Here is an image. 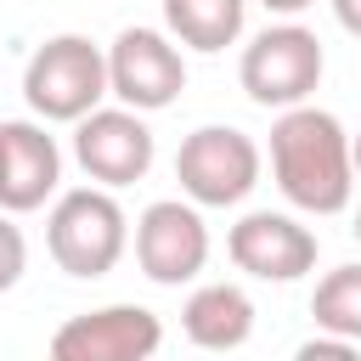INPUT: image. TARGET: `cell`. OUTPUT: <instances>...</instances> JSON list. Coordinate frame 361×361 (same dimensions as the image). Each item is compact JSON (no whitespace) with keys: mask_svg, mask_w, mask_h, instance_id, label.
Returning <instances> with one entry per match:
<instances>
[{"mask_svg":"<svg viewBox=\"0 0 361 361\" xmlns=\"http://www.w3.org/2000/svg\"><path fill=\"white\" fill-rule=\"evenodd\" d=\"M271 180L305 214H344L355 197L350 130L327 107H288L271 124Z\"/></svg>","mask_w":361,"mask_h":361,"instance_id":"6da1fadb","label":"cell"},{"mask_svg":"<svg viewBox=\"0 0 361 361\" xmlns=\"http://www.w3.org/2000/svg\"><path fill=\"white\" fill-rule=\"evenodd\" d=\"M107 90V51L85 34H51L45 45H34L28 68H23V102L34 107V118L45 124H79L102 107Z\"/></svg>","mask_w":361,"mask_h":361,"instance_id":"7a4b0ae2","label":"cell"},{"mask_svg":"<svg viewBox=\"0 0 361 361\" xmlns=\"http://www.w3.org/2000/svg\"><path fill=\"white\" fill-rule=\"evenodd\" d=\"M45 248L68 276L96 282L124 259L130 220H124V209H118V197L107 186H73V192H56V203H51Z\"/></svg>","mask_w":361,"mask_h":361,"instance_id":"3957f363","label":"cell"},{"mask_svg":"<svg viewBox=\"0 0 361 361\" xmlns=\"http://www.w3.org/2000/svg\"><path fill=\"white\" fill-rule=\"evenodd\" d=\"M322 73H327V51L305 23H271L237 56V79H243L248 102L254 107H276V113L305 107L316 96Z\"/></svg>","mask_w":361,"mask_h":361,"instance_id":"277c9868","label":"cell"},{"mask_svg":"<svg viewBox=\"0 0 361 361\" xmlns=\"http://www.w3.org/2000/svg\"><path fill=\"white\" fill-rule=\"evenodd\" d=\"M259 147L237 124H197L175 152V180L197 209H231L259 186Z\"/></svg>","mask_w":361,"mask_h":361,"instance_id":"5b68a950","label":"cell"},{"mask_svg":"<svg viewBox=\"0 0 361 361\" xmlns=\"http://www.w3.org/2000/svg\"><path fill=\"white\" fill-rule=\"evenodd\" d=\"M107 90L130 113H164L186 90V56L164 28H118L107 45Z\"/></svg>","mask_w":361,"mask_h":361,"instance_id":"8992f818","label":"cell"},{"mask_svg":"<svg viewBox=\"0 0 361 361\" xmlns=\"http://www.w3.org/2000/svg\"><path fill=\"white\" fill-rule=\"evenodd\" d=\"M164 344V322L147 305H102L79 310L51 333L45 361H152Z\"/></svg>","mask_w":361,"mask_h":361,"instance_id":"52a82bcc","label":"cell"},{"mask_svg":"<svg viewBox=\"0 0 361 361\" xmlns=\"http://www.w3.org/2000/svg\"><path fill=\"white\" fill-rule=\"evenodd\" d=\"M135 265L158 288L192 282L209 265V226H203L197 203H180V197L147 203L141 220H135Z\"/></svg>","mask_w":361,"mask_h":361,"instance_id":"ba28073f","label":"cell"},{"mask_svg":"<svg viewBox=\"0 0 361 361\" xmlns=\"http://www.w3.org/2000/svg\"><path fill=\"white\" fill-rule=\"evenodd\" d=\"M152 158H158V141H152L147 118L130 107H96L90 118L73 124V164L107 192L141 180L152 169Z\"/></svg>","mask_w":361,"mask_h":361,"instance_id":"9c48e42d","label":"cell"},{"mask_svg":"<svg viewBox=\"0 0 361 361\" xmlns=\"http://www.w3.org/2000/svg\"><path fill=\"white\" fill-rule=\"evenodd\" d=\"M226 254L254 282H299L305 271H316V231L282 209H248L226 231Z\"/></svg>","mask_w":361,"mask_h":361,"instance_id":"30bf717a","label":"cell"},{"mask_svg":"<svg viewBox=\"0 0 361 361\" xmlns=\"http://www.w3.org/2000/svg\"><path fill=\"white\" fill-rule=\"evenodd\" d=\"M62 186V147L34 118H0V209L28 214Z\"/></svg>","mask_w":361,"mask_h":361,"instance_id":"8fae6325","label":"cell"},{"mask_svg":"<svg viewBox=\"0 0 361 361\" xmlns=\"http://www.w3.org/2000/svg\"><path fill=\"white\" fill-rule=\"evenodd\" d=\"M180 333L197 344V350H243L254 338V299L237 288V282H203L186 293L180 305Z\"/></svg>","mask_w":361,"mask_h":361,"instance_id":"7c38bea8","label":"cell"},{"mask_svg":"<svg viewBox=\"0 0 361 361\" xmlns=\"http://www.w3.org/2000/svg\"><path fill=\"white\" fill-rule=\"evenodd\" d=\"M248 0H164V34L186 51H226L243 39Z\"/></svg>","mask_w":361,"mask_h":361,"instance_id":"4fadbf2b","label":"cell"},{"mask_svg":"<svg viewBox=\"0 0 361 361\" xmlns=\"http://www.w3.org/2000/svg\"><path fill=\"white\" fill-rule=\"evenodd\" d=\"M310 316H316L322 333L361 344V259L333 265V271L316 282V293H310Z\"/></svg>","mask_w":361,"mask_h":361,"instance_id":"5bb4252c","label":"cell"},{"mask_svg":"<svg viewBox=\"0 0 361 361\" xmlns=\"http://www.w3.org/2000/svg\"><path fill=\"white\" fill-rule=\"evenodd\" d=\"M23 271H28V243H23V231L11 226V214L0 209V293L17 288Z\"/></svg>","mask_w":361,"mask_h":361,"instance_id":"9a60e30c","label":"cell"},{"mask_svg":"<svg viewBox=\"0 0 361 361\" xmlns=\"http://www.w3.org/2000/svg\"><path fill=\"white\" fill-rule=\"evenodd\" d=\"M293 361H361V350L350 338H333V333H316L293 350Z\"/></svg>","mask_w":361,"mask_h":361,"instance_id":"2e32d148","label":"cell"},{"mask_svg":"<svg viewBox=\"0 0 361 361\" xmlns=\"http://www.w3.org/2000/svg\"><path fill=\"white\" fill-rule=\"evenodd\" d=\"M333 17H338V28H344V34H355V39H361V0H333Z\"/></svg>","mask_w":361,"mask_h":361,"instance_id":"e0dca14e","label":"cell"},{"mask_svg":"<svg viewBox=\"0 0 361 361\" xmlns=\"http://www.w3.org/2000/svg\"><path fill=\"white\" fill-rule=\"evenodd\" d=\"M259 6H265V11H276V17H288V23H293V17H299V11H310V6H316V0H259Z\"/></svg>","mask_w":361,"mask_h":361,"instance_id":"ac0fdd59","label":"cell"},{"mask_svg":"<svg viewBox=\"0 0 361 361\" xmlns=\"http://www.w3.org/2000/svg\"><path fill=\"white\" fill-rule=\"evenodd\" d=\"M350 158H355V175H361V130L350 135Z\"/></svg>","mask_w":361,"mask_h":361,"instance_id":"d6986e66","label":"cell"},{"mask_svg":"<svg viewBox=\"0 0 361 361\" xmlns=\"http://www.w3.org/2000/svg\"><path fill=\"white\" fill-rule=\"evenodd\" d=\"M355 243H361V209H355Z\"/></svg>","mask_w":361,"mask_h":361,"instance_id":"ffe728a7","label":"cell"}]
</instances>
